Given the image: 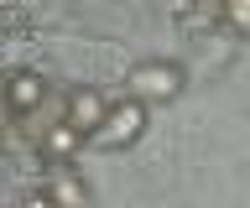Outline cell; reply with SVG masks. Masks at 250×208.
I'll use <instances>...</instances> for the list:
<instances>
[{"label": "cell", "instance_id": "cell-1", "mask_svg": "<svg viewBox=\"0 0 250 208\" xmlns=\"http://www.w3.org/2000/svg\"><path fill=\"white\" fill-rule=\"evenodd\" d=\"M125 89L136 104H172L183 94V68L167 63V57H151V63H136L125 73Z\"/></svg>", "mask_w": 250, "mask_h": 208}, {"label": "cell", "instance_id": "cell-2", "mask_svg": "<svg viewBox=\"0 0 250 208\" xmlns=\"http://www.w3.org/2000/svg\"><path fill=\"white\" fill-rule=\"evenodd\" d=\"M141 130H146V104H136V99H125V104H109L104 120L83 135L89 146H99V151H120V146H136Z\"/></svg>", "mask_w": 250, "mask_h": 208}, {"label": "cell", "instance_id": "cell-3", "mask_svg": "<svg viewBox=\"0 0 250 208\" xmlns=\"http://www.w3.org/2000/svg\"><path fill=\"white\" fill-rule=\"evenodd\" d=\"M5 110L16 114V120H26L31 110H42V99H47V78L42 73H31V68H16L11 78H5Z\"/></svg>", "mask_w": 250, "mask_h": 208}, {"label": "cell", "instance_id": "cell-4", "mask_svg": "<svg viewBox=\"0 0 250 208\" xmlns=\"http://www.w3.org/2000/svg\"><path fill=\"white\" fill-rule=\"evenodd\" d=\"M104 94H99V89H73V94H68V104H62V125L68 130H78V135H89L94 125H99V120H104Z\"/></svg>", "mask_w": 250, "mask_h": 208}, {"label": "cell", "instance_id": "cell-5", "mask_svg": "<svg viewBox=\"0 0 250 208\" xmlns=\"http://www.w3.org/2000/svg\"><path fill=\"white\" fill-rule=\"evenodd\" d=\"M42 192H47L58 208H83V203H89V182H83L78 172H68V167H52V177H47Z\"/></svg>", "mask_w": 250, "mask_h": 208}, {"label": "cell", "instance_id": "cell-6", "mask_svg": "<svg viewBox=\"0 0 250 208\" xmlns=\"http://www.w3.org/2000/svg\"><path fill=\"white\" fill-rule=\"evenodd\" d=\"M78 146H83V135H78V130H68L62 120H58V125H42V130H37V151H47V156H52V167H68Z\"/></svg>", "mask_w": 250, "mask_h": 208}, {"label": "cell", "instance_id": "cell-7", "mask_svg": "<svg viewBox=\"0 0 250 208\" xmlns=\"http://www.w3.org/2000/svg\"><path fill=\"white\" fill-rule=\"evenodd\" d=\"M177 21H183V32H214L219 26V0H188L183 11H177Z\"/></svg>", "mask_w": 250, "mask_h": 208}, {"label": "cell", "instance_id": "cell-8", "mask_svg": "<svg viewBox=\"0 0 250 208\" xmlns=\"http://www.w3.org/2000/svg\"><path fill=\"white\" fill-rule=\"evenodd\" d=\"M37 21H31L26 5H16V0H0V42H21Z\"/></svg>", "mask_w": 250, "mask_h": 208}, {"label": "cell", "instance_id": "cell-9", "mask_svg": "<svg viewBox=\"0 0 250 208\" xmlns=\"http://www.w3.org/2000/svg\"><path fill=\"white\" fill-rule=\"evenodd\" d=\"M219 26H229L234 37H245V26H250V0H219Z\"/></svg>", "mask_w": 250, "mask_h": 208}, {"label": "cell", "instance_id": "cell-10", "mask_svg": "<svg viewBox=\"0 0 250 208\" xmlns=\"http://www.w3.org/2000/svg\"><path fill=\"white\" fill-rule=\"evenodd\" d=\"M21 208H58V203H52L47 192H26V198H21Z\"/></svg>", "mask_w": 250, "mask_h": 208}]
</instances>
